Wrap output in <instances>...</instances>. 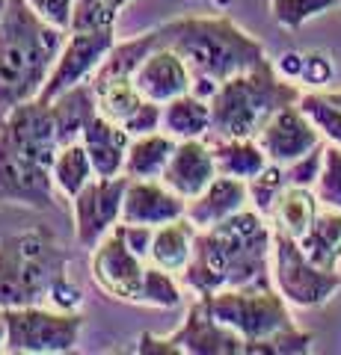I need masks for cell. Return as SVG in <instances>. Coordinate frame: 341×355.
Wrapping results in <instances>:
<instances>
[{
    "label": "cell",
    "mask_w": 341,
    "mask_h": 355,
    "mask_svg": "<svg viewBox=\"0 0 341 355\" xmlns=\"http://www.w3.org/2000/svg\"><path fill=\"white\" fill-rule=\"evenodd\" d=\"M3 3H6V0H0V6H3Z\"/></svg>",
    "instance_id": "cell-46"
},
{
    "label": "cell",
    "mask_w": 341,
    "mask_h": 355,
    "mask_svg": "<svg viewBox=\"0 0 341 355\" xmlns=\"http://www.w3.org/2000/svg\"><path fill=\"white\" fill-rule=\"evenodd\" d=\"M128 175L119 178H92L83 190L72 198L74 210V237L83 249H95L119 222L128 190Z\"/></svg>",
    "instance_id": "cell-10"
},
{
    "label": "cell",
    "mask_w": 341,
    "mask_h": 355,
    "mask_svg": "<svg viewBox=\"0 0 341 355\" xmlns=\"http://www.w3.org/2000/svg\"><path fill=\"white\" fill-rule=\"evenodd\" d=\"M3 6H6V3H3ZM3 6H0V18H3Z\"/></svg>",
    "instance_id": "cell-45"
},
{
    "label": "cell",
    "mask_w": 341,
    "mask_h": 355,
    "mask_svg": "<svg viewBox=\"0 0 341 355\" xmlns=\"http://www.w3.org/2000/svg\"><path fill=\"white\" fill-rule=\"evenodd\" d=\"M333 77V62L324 53H306V62H303V77L300 80L312 83V86H321Z\"/></svg>",
    "instance_id": "cell-40"
},
{
    "label": "cell",
    "mask_w": 341,
    "mask_h": 355,
    "mask_svg": "<svg viewBox=\"0 0 341 355\" xmlns=\"http://www.w3.org/2000/svg\"><path fill=\"white\" fill-rule=\"evenodd\" d=\"M187 214V198L172 193L160 178H146V181H128L122 222L125 225H149L160 228L172 219Z\"/></svg>",
    "instance_id": "cell-16"
},
{
    "label": "cell",
    "mask_w": 341,
    "mask_h": 355,
    "mask_svg": "<svg viewBox=\"0 0 341 355\" xmlns=\"http://www.w3.org/2000/svg\"><path fill=\"white\" fill-rule=\"evenodd\" d=\"M303 62H306V53H297V51H288L282 53L279 62H276V71L288 80H300L303 77Z\"/></svg>",
    "instance_id": "cell-42"
},
{
    "label": "cell",
    "mask_w": 341,
    "mask_h": 355,
    "mask_svg": "<svg viewBox=\"0 0 341 355\" xmlns=\"http://www.w3.org/2000/svg\"><path fill=\"white\" fill-rule=\"evenodd\" d=\"M205 139L211 142L217 175L249 181V178H256L270 163L256 139H217V137H205Z\"/></svg>",
    "instance_id": "cell-27"
},
{
    "label": "cell",
    "mask_w": 341,
    "mask_h": 355,
    "mask_svg": "<svg viewBox=\"0 0 341 355\" xmlns=\"http://www.w3.org/2000/svg\"><path fill=\"white\" fill-rule=\"evenodd\" d=\"M134 83L140 89V95L146 101L155 104H169L172 98L187 95L193 89V77L190 69L184 65V60L167 44H158L155 51L149 53L142 65L134 74Z\"/></svg>",
    "instance_id": "cell-18"
},
{
    "label": "cell",
    "mask_w": 341,
    "mask_h": 355,
    "mask_svg": "<svg viewBox=\"0 0 341 355\" xmlns=\"http://www.w3.org/2000/svg\"><path fill=\"white\" fill-rule=\"evenodd\" d=\"M6 349V320H3V314H0V352Z\"/></svg>",
    "instance_id": "cell-43"
},
{
    "label": "cell",
    "mask_w": 341,
    "mask_h": 355,
    "mask_svg": "<svg viewBox=\"0 0 341 355\" xmlns=\"http://www.w3.org/2000/svg\"><path fill=\"white\" fill-rule=\"evenodd\" d=\"M312 343H315L312 331H300L297 326H291L270 338L247 340L244 355H306V352H312Z\"/></svg>",
    "instance_id": "cell-31"
},
{
    "label": "cell",
    "mask_w": 341,
    "mask_h": 355,
    "mask_svg": "<svg viewBox=\"0 0 341 355\" xmlns=\"http://www.w3.org/2000/svg\"><path fill=\"white\" fill-rule=\"evenodd\" d=\"M249 202V187L240 178H228V175H217L208 190L202 196H196L187 202V219L196 228H211L217 222L228 219L238 210H244Z\"/></svg>",
    "instance_id": "cell-20"
},
{
    "label": "cell",
    "mask_w": 341,
    "mask_h": 355,
    "mask_svg": "<svg viewBox=\"0 0 341 355\" xmlns=\"http://www.w3.org/2000/svg\"><path fill=\"white\" fill-rule=\"evenodd\" d=\"M160 130H167L175 139H199L211 133V101L187 92L172 98L169 104H163V119Z\"/></svg>",
    "instance_id": "cell-25"
},
{
    "label": "cell",
    "mask_w": 341,
    "mask_h": 355,
    "mask_svg": "<svg viewBox=\"0 0 341 355\" xmlns=\"http://www.w3.org/2000/svg\"><path fill=\"white\" fill-rule=\"evenodd\" d=\"M181 355H244L247 340L232 326L219 323L202 296L187 311L184 323L169 335Z\"/></svg>",
    "instance_id": "cell-14"
},
{
    "label": "cell",
    "mask_w": 341,
    "mask_h": 355,
    "mask_svg": "<svg viewBox=\"0 0 341 355\" xmlns=\"http://www.w3.org/2000/svg\"><path fill=\"white\" fill-rule=\"evenodd\" d=\"M53 193L57 184L51 166H42L0 142V202L48 210L53 207Z\"/></svg>",
    "instance_id": "cell-13"
},
{
    "label": "cell",
    "mask_w": 341,
    "mask_h": 355,
    "mask_svg": "<svg viewBox=\"0 0 341 355\" xmlns=\"http://www.w3.org/2000/svg\"><path fill=\"white\" fill-rule=\"evenodd\" d=\"M27 3L36 9V12L51 21L53 27H63L69 30L72 24V9H74V0H27Z\"/></svg>",
    "instance_id": "cell-38"
},
{
    "label": "cell",
    "mask_w": 341,
    "mask_h": 355,
    "mask_svg": "<svg viewBox=\"0 0 341 355\" xmlns=\"http://www.w3.org/2000/svg\"><path fill=\"white\" fill-rule=\"evenodd\" d=\"M65 33L69 30L53 27L27 0H6L0 18V119L13 107L39 98Z\"/></svg>",
    "instance_id": "cell-3"
},
{
    "label": "cell",
    "mask_w": 341,
    "mask_h": 355,
    "mask_svg": "<svg viewBox=\"0 0 341 355\" xmlns=\"http://www.w3.org/2000/svg\"><path fill=\"white\" fill-rule=\"evenodd\" d=\"M6 320V349L13 355H60L81 340V311H57L45 305L0 308Z\"/></svg>",
    "instance_id": "cell-7"
},
{
    "label": "cell",
    "mask_w": 341,
    "mask_h": 355,
    "mask_svg": "<svg viewBox=\"0 0 341 355\" xmlns=\"http://www.w3.org/2000/svg\"><path fill=\"white\" fill-rule=\"evenodd\" d=\"M149 263L128 246L125 222H119V225L92 249L90 270H92V282L98 284V291L101 293H107L110 299H116V302L140 305Z\"/></svg>",
    "instance_id": "cell-9"
},
{
    "label": "cell",
    "mask_w": 341,
    "mask_h": 355,
    "mask_svg": "<svg viewBox=\"0 0 341 355\" xmlns=\"http://www.w3.org/2000/svg\"><path fill=\"white\" fill-rule=\"evenodd\" d=\"M324 151H326V146L321 142V146H315L306 157L285 166V178H288V184L291 187H315L317 178H321V169H324Z\"/></svg>",
    "instance_id": "cell-36"
},
{
    "label": "cell",
    "mask_w": 341,
    "mask_h": 355,
    "mask_svg": "<svg viewBox=\"0 0 341 355\" xmlns=\"http://www.w3.org/2000/svg\"><path fill=\"white\" fill-rule=\"evenodd\" d=\"M217 178V163H214V151H211V142L205 137L199 139H178L172 157L163 169L160 181L169 187L172 193H178L181 198H196L208 190Z\"/></svg>",
    "instance_id": "cell-17"
},
{
    "label": "cell",
    "mask_w": 341,
    "mask_h": 355,
    "mask_svg": "<svg viewBox=\"0 0 341 355\" xmlns=\"http://www.w3.org/2000/svg\"><path fill=\"white\" fill-rule=\"evenodd\" d=\"M321 137L324 133L303 113V107L291 104V107H282L279 113L261 128L256 142L261 146V151L267 154L270 163L288 166L294 160L306 157L315 146H321Z\"/></svg>",
    "instance_id": "cell-15"
},
{
    "label": "cell",
    "mask_w": 341,
    "mask_h": 355,
    "mask_svg": "<svg viewBox=\"0 0 341 355\" xmlns=\"http://www.w3.org/2000/svg\"><path fill=\"white\" fill-rule=\"evenodd\" d=\"M273 284L297 308H321L341 291V272L321 270L306 258L300 240L273 231Z\"/></svg>",
    "instance_id": "cell-8"
},
{
    "label": "cell",
    "mask_w": 341,
    "mask_h": 355,
    "mask_svg": "<svg viewBox=\"0 0 341 355\" xmlns=\"http://www.w3.org/2000/svg\"><path fill=\"white\" fill-rule=\"evenodd\" d=\"M63 275H69V252L48 228L0 240V308L45 305Z\"/></svg>",
    "instance_id": "cell-5"
},
{
    "label": "cell",
    "mask_w": 341,
    "mask_h": 355,
    "mask_svg": "<svg viewBox=\"0 0 341 355\" xmlns=\"http://www.w3.org/2000/svg\"><path fill=\"white\" fill-rule=\"evenodd\" d=\"M317 214H321V198H317V193L312 187H291L288 184L279 193L267 222H270L273 231H282V234L300 240L306 231L312 228Z\"/></svg>",
    "instance_id": "cell-21"
},
{
    "label": "cell",
    "mask_w": 341,
    "mask_h": 355,
    "mask_svg": "<svg viewBox=\"0 0 341 355\" xmlns=\"http://www.w3.org/2000/svg\"><path fill=\"white\" fill-rule=\"evenodd\" d=\"M160 119H163V104L142 101L134 113H128L119 125H122L131 137H146V133L160 130Z\"/></svg>",
    "instance_id": "cell-37"
},
{
    "label": "cell",
    "mask_w": 341,
    "mask_h": 355,
    "mask_svg": "<svg viewBox=\"0 0 341 355\" xmlns=\"http://www.w3.org/2000/svg\"><path fill=\"white\" fill-rule=\"evenodd\" d=\"M300 249L306 258L321 270H338L341 261V210L326 207L315 216L312 228L300 237Z\"/></svg>",
    "instance_id": "cell-26"
},
{
    "label": "cell",
    "mask_w": 341,
    "mask_h": 355,
    "mask_svg": "<svg viewBox=\"0 0 341 355\" xmlns=\"http://www.w3.org/2000/svg\"><path fill=\"white\" fill-rule=\"evenodd\" d=\"M178 139L169 137L167 130H155L146 133V137H134L125 157V169L122 175H128L131 181H146V178H160L167 163L172 157Z\"/></svg>",
    "instance_id": "cell-24"
},
{
    "label": "cell",
    "mask_w": 341,
    "mask_h": 355,
    "mask_svg": "<svg viewBox=\"0 0 341 355\" xmlns=\"http://www.w3.org/2000/svg\"><path fill=\"white\" fill-rule=\"evenodd\" d=\"M300 86L264 60L256 69L228 77L211 98V133L217 139H256L282 107L300 104Z\"/></svg>",
    "instance_id": "cell-4"
},
{
    "label": "cell",
    "mask_w": 341,
    "mask_h": 355,
    "mask_svg": "<svg viewBox=\"0 0 341 355\" xmlns=\"http://www.w3.org/2000/svg\"><path fill=\"white\" fill-rule=\"evenodd\" d=\"M300 107L333 146H341V110L335 104H329L326 98L317 92H306L300 98Z\"/></svg>",
    "instance_id": "cell-34"
},
{
    "label": "cell",
    "mask_w": 341,
    "mask_h": 355,
    "mask_svg": "<svg viewBox=\"0 0 341 355\" xmlns=\"http://www.w3.org/2000/svg\"><path fill=\"white\" fill-rule=\"evenodd\" d=\"M211 314L219 323L232 326L244 340L270 338L282 329H291V311L276 284H252V287H226V291L202 296Z\"/></svg>",
    "instance_id": "cell-6"
},
{
    "label": "cell",
    "mask_w": 341,
    "mask_h": 355,
    "mask_svg": "<svg viewBox=\"0 0 341 355\" xmlns=\"http://www.w3.org/2000/svg\"><path fill=\"white\" fill-rule=\"evenodd\" d=\"M273 228L256 207H244L211 228H199L193 258L181 270V284L196 296L226 287L273 282Z\"/></svg>",
    "instance_id": "cell-1"
},
{
    "label": "cell",
    "mask_w": 341,
    "mask_h": 355,
    "mask_svg": "<svg viewBox=\"0 0 341 355\" xmlns=\"http://www.w3.org/2000/svg\"><path fill=\"white\" fill-rule=\"evenodd\" d=\"M137 352L140 355H181L178 347H175L169 338H155L151 331H142V335H140Z\"/></svg>",
    "instance_id": "cell-41"
},
{
    "label": "cell",
    "mask_w": 341,
    "mask_h": 355,
    "mask_svg": "<svg viewBox=\"0 0 341 355\" xmlns=\"http://www.w3.org/2000/svg\"><path fill=\"white\" fill-rule=\"evenodd\" d=\"M270 3V15L279 27L285 30H300L306 21L326 12V9L338 6L341 0H267Z\"/></svg>",
    "instance_id": "cell-33"
},
{
    "label": "cell",
    "mask_w": 341,
    "mask_h": 355,
    "mask_svg": "<svg viewBox=\"0 0 341 355\" xmlns=\"http://www.w3.org/2000/svg\"><path fill=\"white\" fill-rule=\"evenodd\" d=\"M155 30L158 44H167L184 60L193 77L190 92L205 101H211L219 83H226L228 77L244 74L267 60L264 44L226 15L175 18Z\"/></svg>",
    "instance_id": "cell-2"
},
{
    "label": "cell",
    "mask_w": 341,
    "mask_h": 355,
    "mask_svg": "<svg viewBox=\"0 0 341 355\" xmlns=\"http://www.w3.org/2000/svg\"><path fill=\"white\" fill-rule=\"evenodd\" d=\"M113 44H116V30H69L65 44L57 62H53L45 86H42L39 98L42 101H53L65 89L86 83L95 74L98 65L104 62Z\"/></svg>",
    "instance_id": "cell-12"
},
{
    "label": "cell",
    "mask_w": 341,
    "mask_h": 355,
    "mask_svg": "<svg viewBox=\"0 0 341 355\" xmlns=\"http://www.w3.org/2000/svg\"><path fill=\"white\" fill-rule=\"evenodd\" d=\"M53 110V119H57V137L60 146H69V142H78L81 133L86 128L95 113H98V101H95V89L92 80L78 83L72 89H65L63 95H57L53 101H48Z\"/></svg>",
    "instance_id": "cell-22"
},
{
    "label": "cell",
    "mask_w": 341,
    "mask_h": 355,
    "mask_svg": "<svg viewBox=\"0 0 341 355\" xmlns=\"http://www.w3.org/2000/svg\"><path fill=\"white\" fill-rule=\"evenodd\" d=\"M51 172H53V184H57V190L69 198V202L95 178L90 151H86V146L81 139L69 142V146H63L57 151V160H53Z\"/></svg>",
    "instance_id": "cell-29"
},
{
    "label": "cell",
    "mask_w": 341,
    "mask_h": 355,
    "mask_svg": "<svg viewBox=\"0 0 341 355\" xmlns=\"http://www.w3.org/2000/svg\"><path fill=\"white\" fill-rule=\"evenodd\" d=\"M324 98H326V101H329V104H335V107L341 110V92H326Z\"/></svg>",
    "instance_id": "cell-44"
},
{
    "label": "cell",
    "mask_w": 341,
    "mask_h": 355,
    "mask_svg": "<svg viewBox=\"0 0 341 355\" xmlns=\"http://www.w3.org/2000/svg\"><path fill=\"white\" fill-rule=\"evenodd\" d=\"M247 187H249V202H252V207H256L261 216H270V210H273V205H276L279 193L288 187L285 166L282 163H267L256 178H249Z\"/></svg>",
    "instance_id": "cell-32"
},
{
    "label": "cell",
    "mask_w": 341,
    "mask_h": 355,
    "mask_svg": "<svg viewBox=\"0 0 341 355\" xmlns=\"http://www.w3.org/2000/svg\"><path fill=\"white\" fill-rule=\"evenodd\" d=\"M0 142L42 166H53L63 146L51 104L42 98H30V101L13 107L0 119Z\"/></svg>",
    "instance_id": "cell-11"
},
{
    "label": "cell",
    "mask_w": 341,
    "mask_h": 355,
    "mask_svg": "<svg viewBox=\"0 0 341 355\" xmlns=\"http://www.w3.org/2000/svg\"><path fill=\"white\" fill-rule=\"evenodd\" d=\"M90 80H92V89H95L98 113L107 116V119H113V121H122L128 113H134V110L146 101V98L140 95L134 77L95 71Z\"/></svg>",
    "instance_id": "cell-28"
},
{
    "label": "cell",
    "mask_w": 341,
    "mask_h": 355,
    "mask_svg": "<svg viewBox=\"0 0 341 355\" xmlns=\"http://www.w3.org/2000/svg\"><path fill=\"white\" fill-rule=\"evenodd\" d=\"M131 133L119 121L95 113L81 133V142L90 151L95 178H119L125 169V157L131 148Z\"/></svg>",
    "instance_id": "cell-19"
},
{
    "label": "cell",
    "mask_w": 341,
    "mask_h": 355,
    "mask_svg": "<svg viewBox=\"0 0 341 355\" xmlns=\"http://www.w3.org/2000/svg\"><path fill=\"white\" fill-rule=\"evenodd\" d=\"M131 0H74L69 30H116L119 12Z\"/></svg>",
    "instance_id": "cell-30"
},
{
    "label": "cell",
    "mask_w": 341,
    "mask_h": 355,
    "mask_svg": "<svg viewBox=\"0 0 341 355\" xmlns=\"http://www.w3.org/2000/svg\"><path fill=\"white\" fill-rule=\"evenodd\" d=\"M48 302L57 308V311H78L83 305V293H81V287L69 279V275H63V279L53 284Z\"/></svg>",
    "instance_id": "cell-39"
},
{
    "label": "cell",
    "mask_w": 341,
    "mask_h": 355,
    "mask_svg": "<svg viewBox=\"0 0 341 355\" xmlns=\"http://www.w3.org/2000/svg\"><path fill=\"white\" fill-rule=\"evenodd\" d=\"M199 228L193 225L187 216L172 219L167 225L155 228V240H151V263H158L160 270L181 275V270L193 258V243Z\"/></svg>",
    "instance_id": "cell-23"
},
{
    "label": "cell",
    "mask_w": 341,
    "mask_h": 355,
    "mask_svg": "<svg viewBox=\"0 0 341 355\" xmlns=\"http://www.w3.org/2000/svg\"><path fill=\"white\" fill-rule=\"evenodd\" d=\"M315 193L321 198V205L341 210V146H326L324 169L315 184Z\"/></svg>",
    "instance_id": "cell-35"
}]
</instances>
